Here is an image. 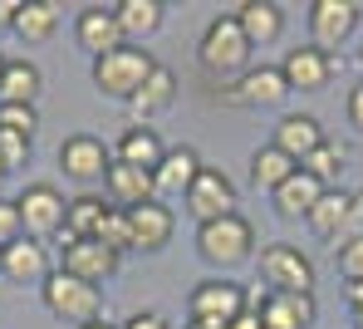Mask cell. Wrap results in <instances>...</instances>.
Returning <instances> with one entry per match:
<instances>
[{
	"label": "cell",
	"instance_id": "32",
	"mask_svg": "<svg viewBox=\"0 0 363 329\" xmlns=\"http://www.w3.org/2000/svg\"><path fill=\"white\" fill-rule=\"evenodd\" d=\"M334 270H339V280H349V290L363 285V236H349L334 246Z\"/></svg>",
	"mask_w": 363,
	"mask_h": 329
},
{
	"label": "cell",
	"instance_id": "17",
	"mask_svg": "<svg viewBox=\"0 0 363 329\" xmlns=\"http://www.w3.org/2000/svg\"><path fill=\"white\" fill-rule=\"evenodd\" d=\"M231 15H236L241 35L250 40V50H265V45H275L285 35V10L275 0H241Z\"/></svg>",
	"mask_w": 363,
	"mask_h": 329
},
{
	"label": "cell",
	"instance_id": "12",
	"mask_svg": "<svg viewBox=\"0 0 363 329\" xmlns=\"http://www.w3.org/2000/svg\"><path fill=\"white\" fill-rule=\"evenodd\" d=\"M123 265V256H113L104 241L84 236V241H64L60 236V270L74 275V280H89V285H104L113 270Z\"/></svg>",
	"mask_w": 363,
	"mask_h": 329
},
{
	"label": "cell",
	"instance_id": "1",
	"mask_svg": "<svg viewBox=\"0 0 363 329\" xmlns=\"http://www.w3.org/2000/svg\"><path fill=\"white\" fill-rule=\"evenodd\" d=\"M255 280H260L270 295H314L319 270H314V261L304 256L300 246L275 241V246H260V256H255Z\"/></svg>",
	"mask_w": 363,
	"mask_h": 329
},
{
	"label": "cell",
	"instance_id": "16",
	"mask_svg": "<svg viewBox=\"0 0 363 329\" xmlns=\"http://www.w3.org/2000/svg\"><path fill=\"white\" fill-rule=\"evenodd\" d=\"M231 99H236V104H250V108H280V104L290 99V84H285L280 65H250L241 79H236Z\"/></svg>",
	"mask_w": 363,
	"mask_h": 329
},
{
	"label": "cell",
	"instance_id": "30",
	"mask_svg": "<svg viewBox=\"0 0 363 329\" xmlns=\"http://www.w3.org/2000/svg\"><path fill=\"white\" fill-rule=\"evenodd\" d=\"M108 206H113V201L94 197V192L74 197L69 206H64V241H84V236H94V231H99V221L108 216Z\"/></svg>",
	"mask_w": 363,
	"mask_h": 329
},
{
	"label": "cell",
	"instance_id": "6",
	"mask_svg": "<svg viewBox=\"0 0 363 329\" xmlns=\"http://www.w3.org/2000/svg\"><path fill=\"white\" fill-rule=\"evenodd\" d=\"M186 315L201 320V325H226V329H231V320L245 315V285L226 280V275H211V280L191 285V295H186Z\"/></svg>",
	"mask_w": 363,
	"mask_h": 329
},
{
	"label": "cell",
	"instance_id": "35",
	"mask_svg": "<svg viewBox=\"0 0 363 329\" xmlns=\"http://www.w3.org/2000/svg\"><path fill=\"white\" fill-rule=\"evenodd\" d=\"M0 162H5V172H20L30 162V138H15L0 128Z\"/></svg>",
	"mask_w": 363,
	"mask_h": 329
},
{
	"label": "cell",
	"instance_id": "28",
	"mask_svg": "<svg viewBox=\"0 0 363 329\" xmlns=\"http://www.w3.org/2000/svg\"><path fill=\"white\" fill-rule=\"evenodd\" d=\"M162 0H118L113 5V20L123 25V35H128V45L133 40H147V35H157L162 30Z\"/></svg>",
	"mask_w": 363,
	"mask_h": 329
},
{
	"label": "cell",
	"instance_id": "7",
	"mask_svg": "<svg viewBox=\"0 0 363 329\" xmlns=\"http://www.w3.org/2000/svg\"><path fill=\"white\" fill-rule=\"evenodd\" d=\"M15 206H20V226H25L30 241L64 236V206H69V201H64L50 182H30V187L15 197Z\"/></svg>",
	"mask_w": 363,
	"mask_h": 329
},
{
	"label": "cell",
	"instance_id": "34",
	"mask_svg": "<svg viewBox=\"0 0 363 329\" xmlns=\"http://www.w3.org/2000/svg\"><path fill=\"white\" fill-rule=\"evenodd\" d=\"M0 128L15 133V138H35V128H40V113H35L30 104H0Z\"/></svg>",
	"mask_w": 363,
	"mask_h": 329
},
{
	"label": "cell",
	"instance_id": "29",
	"mask_svg": "<svg viewBox=\"0 0 363 329\" xmlns=\"http://www.w3.org/2000/svg\"><path fill=\"white\" fill-rule=\"evenodd\" d=\"M300 172V162L290 157V152H280L275 143H260L255 152H250V182L255 187H265V192H275L285 177H295Z\"/></svg>",
	"mask_w": 363,
	"mask_h": 329
},
{
	"label": "cell",
	"instance_id": "19",
	"mask_svg": "<svg viewBox=\"0 0 363 329\" xmlns=\"http://www.w3.org/2000/svg\"><path fill=\"white\" fill-rule=\"evenodd\" d=\"M329 187H319L309 172H295V177H285L275 192H270V206H275V216H285V221H309V211L319 206Z\"/></svg>",
	"mask_w": 363,
	"mask_h": 329
},
{
	"label": "cell",
	"instance_id": "40",
	"mask_svg": "<svg viewBox=\"0 0 363 329\" xmlns=\"http://www.w3.org/2000/svg\"><path fill=\"white\" fill-rule=\"evenodd\" d=\"M15 5H20V0H0V35L10 30V20H15Z\"/></svg>",
	"mask_w": 363,
	"mask_h": 329
},
{
	"label": "cell",
	"instance_id": "43",
	"mask_svg": "<svg viewBox=\"0 0 363 329\" xmlns=\"http://www.w3.org/2000/svg\"><path fill=\"white\" fill-rule=\"evenodd\" d=\"M5 177H10V172H5V162H0V182H5Z\"/></svg>",
	"mask_w": 363,
	"mask_h": 329
},
{
	"label": "cell",
	"instance_id": "23",
	"mask_svg": "<svg viewBox=\"0 0 363 329\" xmlns=\"http://www.w3.org/2000/svg\"><path fill=\"white\" fill-rule=\"evenodd\" d=\"M280 152H290L295 162H304L319 143H324V128H319V118H309V113H285L280 123H275V138H270Z\"/></svg>",
	"mask_w": 363,
	"mask_h": 329
},
{
	"label": "cell",
	"instance_id": "24",
	"mask_svg": "<svg viewBox=\"0 0 363 329\" xmlns=\"http://www.w3.org/2000/svg\"><path fill=\"white\" fill-rule=\"evenodd\" d=\"M10 30H15L25 45H45V40L60 30V5H55V0H20Z\"/></svg>",
	"mask_w": 363,
	"mask_h": 329
},
{
	"label": "cell",
	"instance_id": "31",
	"mask_svg": "<svg viewBox=\"0 0 363 329\" xmlns=\"http://www.w3.org/2000/svg\"><path fill=\"white\" fill-rule=\"evenodd\" d=\"M344 167H349V147H344V143H334V138H324V143H319V147L300 162V172H309L319 187H334V177H339Z\"/></svg>",
	"mask_w": 363,
	"mask_h": 329
},
{
	"label": "cell",
	"instance_id": "21",
	"mask_svg": "<svg viewBox=\"0 0 363 329\" xmlns=\"http://www.w3.org/2000/svg\"><path fill=\"white\" fill-rule=\"evenodd\" d=\"M260 320L265 329H314L319 305H314V295H265Z\"/></svg>",
	"mask_w": 363,
	"mask_h": 329
},
{
	"label": "cell",
	"instance_id": "22",
	"mask_svg": "<svg viewBox=\"0 0 363 329\" xmlns=\"http://www.w3.org/2000/svg\"><path fill=\"white\" fill-rule=\"evenodd\" d=\"M162 152H167V143H162L157 133L147 128V123H133V128H123L118 147H113V162H128V167H143V172H157Z\"/></svg>",
	"mask_w": 363,
	"mask_h": 329
},
{
	"label": "cell",
	"instance_id": "33",
	"mask_svg": "<svg viewBox=\"0 0 363 329\" xmlns=\"http://www.w3.org/2000/svg\"><path fill=\"white\" fill-rule=\"evenodd\" d=\"M94 241H104L113 256H128V211H123V206H108V216H104L99 231H94Z\"/></svg>",
	"mask_w": 363,
	"mask_h": 329
},
{
	"label": "cell",
	"instance_id": "26",
	"mask_svg": "<svg viewBox=\"0 0 363 329\" xmlns=\"http://www.w3.org/2000/svg\"><path fill=\"white\" fill-rule=\"evenodd\" d=\"M196 172H201V157H196V147H167L162 152V162H157V172H152V182H157V197L162 192H186L191 182H196Z\"/></svg>",
	"mask_w": 363,
	"mask_h": 329
},
{
	"label": "cell",
	"instance_id": "13",
	"mask_svg": "<svg viewBox=\"0 0 363 329\" xmlns=\"http://www.w3.org/2000/svg\"><path fill=\"white\" fill-rule=\"evenodd\" d=\"M74 40H79V50L94 55V60H104V55H113V50L128 45L123 25L113 20V10H104V5H89V10L74 20Z\"/></svg>",
	"mask_w": 363,
	"mask_h": 329
},
{
	"label": "cell",
	"instance_id": "10",
	"mask_svg": "<svg viewBox=\"0 0 363 329\" xmlns=\"http://www.w3.org/2000/svg\"><path fill=\"white\" fill-rule=\"evenodd\" d=\"M113 167V147H104V138L94 133H74L60 143V172L74 182H99Z\"/></svg>",
	"mask_w": 363,
	"mask_h": 329
},
{
	"label": "cell",
	"instance_id": "5",
	"mask_svg": "<svg viewBox=\"0 0 363 329\" xmlns=\"http://www.w3.org/2000/svg\"><path fill=\"white\" fill-rule=\"evenodd\" d=\"M40 300H45V310H50L55 320H64V325H74V329L94 325V320L104 315L99 285L74 280V275H64V270H50V280L40 285Z\"/></svg>",
	"mask_w": 363,
	"mask_h": 329
},
{
	"label": "cell",
	"instance_id": "11",
	"mask_svg": "<svg viewBox=\"0 0 363 329\" xmlns=\"http://www.w3.org/2000/svg\"><path fill=\"white\" fill-rule=\"evenodd\" d=\"M177 231V216L167 211V201H143L128 211V251L138 256H157Z\"/></svg>",
	"mask_w": 363,
	"mask_h": 329
},
{
	"label": "cell",
	"instance_id": "3",
	"mask_svg": "<svg viewBox=\"0 0 363 329\" xmlns=\"http://www.w3.org/2000/svg\"><path fill=\"white\" fill-rule=\"evenodd\" d=\"M152 69H157V60H152L143 45H123V50H113V55L94 60V89H99L104 99H123V104H133Z\"/></svg>",
	"mask_w": 363,
	"mask_h": 329
},
{
	"label": "cell",
	"instance_id": "15",
	"mask_svg": "<svg viewBox=\"0 0 363 329\" xmlns=\"http://www.w3.org/2000/svg\"><path fill=\"white\" fill-rule=\"evenodd\" d=\"M309 231H314L319 241H329V246L349 241V236H354V192L329 187V192L319 197V206L309 211Z\"/></svg>",
	"mask_w": 363,
	"mask_h": 329
},
{
	"label": "cell",
	"instance_id": "9",
	"mask_svg": "<svg viewBox=\"0 0 363 329\" xmlns=\"http://www.w3.org/2000/svg\"><path fill=\"white\" fill-rule=\"evenodd\" d=\"M359 30V5L354 0H309V45L334 55L349 35Z\"/></svg>",
	"mask_w": 363,
	"mask_h": 329
},
{
	"label": "cell",
	"instance_id": "18",
	"mask_svg": "<svg viewBox=\"0 0 363 329\" xmlns=\"http://www.w3.org/2000/svg\"><path fill=\"white\" fill-rule=\"evenodd\" d=\"M0 275L5 280H15V285H25V280H50V251H45V241H30V236H20V241H10L5 251H0Z\"/></svg>",
	"mask_w": 363,
	"mask_h": 329
},
{
	"label": "cell",
	"instance_id": "45",
	"mask_svg": "<svg viewBox=\"0 0 363 329\" xmlns=\"http://www.w3.org/2000/svg\"><path fill=\"white\" fill-rule=\"evenodd\" d=\"M359 60H363V55H359Z\"/></svg>",
	"mask_w": 363,
	"mask_h": 329
},
{
	"label": "cell",
	"instance_id": "36",
	"mask_svg": "<svg viewBox=\"0 0 363 329\" xmlns=\"http://www.w3.org/2000/svg\"><path fill=\"white\" fill-rule=\"evenodd\" d=\"M20 236H25V226H20V206L0 197V251H5L10 241H20Z\"/></svg>",
	"mask_w": 363,
	"mask_h": 329
},
{
	"label": "cell",
	"instance_id": "41",
	"mask_svg": "<svg viewBox=\"0 0 363 329\" xmlns=\"http://www.w3.org/2000/svg\"><path fill=\"white\" fill-rule=\"evenodd\" d=\"M186 329H226V325H201V320H186Z\"/></svg>",
	"mask_w": 363,
	"mask_h": 329
},
{
	"label": "cell",
	"instance_id": "38",
	"mask_svg": "<svg viewBox=\"0 0 363 329\" xmlns=\"http://www.w3.org/2000/svg\"><path fill=\"white\" fill-rule=\"evenodd\" d=\"M344 108H349V123L363 133V79L354 84V89H349V104H344Z\"/></svg>",
	"mask_w": 363,
	"mask_h": 329
},
{
	"label": "cell",
	"instance_id": "14",
	"mask_svg": "<svg viewBox=\"0 0 363 329\" xmlns=\"http://www.w3.org/2000/svg\"><path fill=\"white\" fill-rule=\"evenodd\" d=\"M280 74L290 84V94H319L329 79H334V60L314 45H295L285 60H280Z\"/></svg>",
	"mask_w": 363,
	"mask_h": 329
},
{
	"label": "cell",
	"instance_id": "20",
	"mask_svg": "<svg viewBox=\"0 0 363 329\" xmlns=\"http://www.w3.org/2000/svg\"><path fill=\"white\" fill-rule=\"evenodd\" d=\"M104 187H108L113 206H123V211H133V206H143V201H162V197H157V182H152V172H143V167H128V162H113V167H108Z\"/></svg>",
	"mask_w": 363,
	"mask_h": 329
},
{
	"label": "cell",
	"instance_id": "44",
	"mask_svg": "<svg viewBox=\"0 0 363 329\" xmlns=\"http://www.w3.org/2000/svg\"><path fill=\"white\" fill-rule=\"evenodd\" d=\"M0 74H5V55H0Z\"/></svg>",
	"mask_w": 363,
	"mask_h": 329
},
{
	"label": "cell",
	"instance_id": "2",
	"mask_svg": "<svg viewBox=\"0 0 363 329\" xmlns=\"http://www.w3.org/2000/svg\"><path fill=\"white\" fill-rule=\"evenodd\" d=\"M196 256L216 270H231V265H245L255 256V226L245 221L241 211L221 216V221H201L196 226Z\"/></svg>",
	"mask_w": 363,
	"mask_h": 329
},
{
	"label": "cell",
	"instance_id": "8",
	"mask_svg": "<svg viewBox=\"0 0 363 329\" xmlns=\"http://www.w3.org/2000/svg\"><path fill=\"white\" fill-rule=\"evenodd\" d=\"M182 201H186V211L196 216V226H201V221H221V216L236 211V182H231L221 167H201L196 182L182 192Z\"/></svg>",
	"mask_w": 363,
	"mask_h": 329
},
{
	"label": "cell",
	"instance_id": "27",
	"mask_svg": "<svg viewBox=\"0 0 363 329\" xmlns=\"http://www.w3.org/2000/svg\"><path fill=\"white\" fill-rule=\"evenodd\" d=\"M45 89V74L35 60H5V74H0V104H30L40 99Z\"/></svg>",
	"mask_w": 363,
	"mask_h": 329
},
{
	"label": "cell",
	"instance_id": "37",
	"mask_svg": "<svg viewBox=\"0 0 363 329\" xmlns=\"http://www.w3.org/2000/svg\"><path fill=\"white\" fill-rule=\"evenodd\" d=\"M118 329H172V325H167V315H157V310H138V315H128Z\"/></svg>",
	"mask_w": 363,
	"mask_h": 329
},
{
	"label": "cell",
	"instance_id": "39",
	"mask_svg": "<svg viewBox=\"0 0 363 329\" xmlns=\"http://www.w3.org/2000/svg\"><path fill=\"white\" fill-rule=\"evenodd\" d=\"M231 329H265V320H260L255 310H245V315H236V320H231Z\"/></svg>",
	"mask_w": 363,
	"mask_h": 329
},
{
	"label": "cell",
	"instance_id": "42",
	"mask_svg": "<svg viewBox=\"0 0 363 329\" xmlns=\"http://www.w3.org/2000/svg\"><path fill=\"white\" fill-rule=\"evenodd\" d=\"M84 329H118V325H108V320H94V325H84Z\"/></svg>",
	"mask_w": 363,
	"mask_h": 329
},
{
	"label": "cell",
	"instance_id": "25",
	"mask_svg": "<svg viewBox=\"0 0 363 329\" xmlns=\"http://www.w3.org/2000/svg\"><path fill=\"white\" fill-rule=\"evenodd\" d=\"M172 99H177V74L167 65H157L147 74V84L138 89V99L128 104L133 113H138V123H147V118H157V113H167L172 108Z\"/></svg>",
	"mask_w": 363,
	"mask_h": 329
},
{
	"label": "cell",
	"instance_id": "4",
	"mask_svg": "<svg viewBox=\"0 0 363 329\" xmlns=\"http://www.w3.org/2000/svg\"><path fill=\"white\" fill-rule=\"evenodd\" d=\"M196 60L206 74H236L241 79L245 69H250V40L241 35V25H236V15H216L206 30H201V40H196Z\"/></svg>",
	"mask_w": 363,
	"mask_h": 329
}]
</instances>
